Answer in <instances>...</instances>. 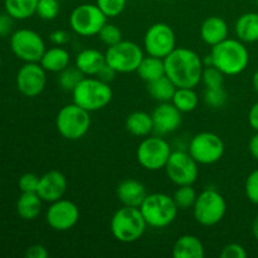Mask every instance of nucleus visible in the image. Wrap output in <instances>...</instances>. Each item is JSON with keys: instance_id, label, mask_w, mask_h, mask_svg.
Here are the masks:
<instances>
[{"instance_id": "1", "label": "nucleus", "mask_w": 258, "mask_h": 258, "mask_svg": "<svg viewBox=\"0 0 258 258\" xmlns=\"http://www.w3.org/2000/svg\"><path fill=\"white\" fill-rule=\"evenodd\" d=\"M165 76L176 87L196 88L202 82L204 62L193 49L176 47L164 58Z\"/></svg>"}, {"instance_id": "2", "label": "nucleus", "mask_w": 258, "mask_h": 258, "mask_svg": "<svg viewBox=\"0 0 258 258\" xmlns=\"http://www.w3.org/2000/svg\"><path fill=\"white\" fill-rule=\"evenodd\" d=\"M204 66H214L224 76H237L246 71L249 63V52L242 40L227 38L213 45L211 54L203 59Z\"/></svg>"}, {"instance_id": "3", "label": "nucleus", "mask_w": 258, "mask_h": 258, "mask_svg": "<svg viewBox=\"0 0 258 258\" xmlns=\"http://www.w3.org/2000/svg\"><path fill=\"white\" fill-rule=\"evenodd\" d=\"M112 88L97 77H83L72 91L73 102L88 112L105 108L112 100Z\"/></svg>"}, {"instance_id": "4", "label": "nucleus", "mask_w": 258, "mask_h": 258, "mask_svg": "<svg viewBox=\"0 0 258 258\" xmlns=\"http://www.w3.org/2000/svg\"><path fill=\"white\" fill-rule=\"evenodd\" d=\"M145 218L140 208L125 207L115 212L110 222V229L115 239L122 243H133L139 241L146 231Z\"/></svg>"}, {"instance_id": "5", "label": "nucleus", "mask_w": 258, "mask_h": 258, "mask_svg": "<svg viewBox=\"0 0 258 258\" xmlns=\"http://www.w3.org/2000/svg\"><path fill=\"white\" fill-rule=\"evenodd\" d=\"M140 211L148 226L165 228L175 221L179 209L173 197L165 193H153L146 196L140 206Z\"/></svg>"}, {"instance_id": "6", "label": "nucleus", "mask_w": 258, "mask_h": 258, "mask_svg": "<svg viewBox=\"0 0 258 258\" xmlns=\"http://www.w3.org/2000/svg\"><path fill=\"white\" fill-rule=\"evenodd\" d=\"M90 113L75 102L63 106L55 117V127L58 133L62 138L71 141L82 139L91 127Z\"/></svg>"}, {"instance_id": "7", "label": "nucleus", "mask_w": 258, "mask_h": 258, "mask_svg": "<svg viewBox=\"0 0 258 258\" xmlns=\"http://www.w3.org/2000/svg\"><path fill=\"white\" fill-rule=\"evenodd\" d=\"M227 203L224 197L216 189H206L198 194L193 207V216L199 224L212 227L218 224L226 216Z\"/></svg>"}, {"instance_id": "8", "label": "nucleus", "mask_w": 258, "mask_h": 258, "mask_svg": "<svg viewBox=\"0 0 258 258\" xmlns=\"http://www.w3.org/2000/svg\"><path fill=\"white\" fill-rule=\"evenodd\" d=\"M171 151L168 141L160 135L146 136L138 146L136 158L144 169L158 171L165 168Z\"/></svg>"}, {"instance_id": "9", "label": "nucleus", "mask_w": 258, "mask_h": 258, "mask_svg": "<svg viewBox=\"0 0 258 258\" xmlns=\"http://www.w3.org/2000/svg\"><path fill=\"white\" fill-rule=\"evenodd\" d=\"M108 18L97 7V4H81L72 10L70 15L71 29L81 37H93L100 33Z\"/></svg>"}, {"instance_id": "10", "label": "nucleus", "mask_w": 258, "mask_h": 258, "mask_svg": "<svg viewBox=\"0 0 258 258\" xmlns=\"http://www.w3.org/2000/svg\"><path fill=\"white\" fill-rule=\"evenodd\" d=\"M106 63L117 73L136 72L144 58L140 45L130 40H121L117 44L107 47L105 52Z\"/></svg>"}, {"instance_id": "11", "label": "nucleus", "mask_w": 258, "mask_h": 258, "mask_svg": "<svg viewBox=\"0 0 258 258\" xmlns=\"http://www.w3.org/2000/svg\"><path fill=\"white\" fill-rule=\"evenodd\" d=\"M13 53L23 62H40L45 52V43L37 32L27 28L15 30L10 37Z\"/></svg>"}, {"instance_id": "12", "label": "nucleus", "mask_w": 258, "mask_h": 258, "mask_svg": "<svg viewBox=\"0 0 258 258\" xmlns=\"http://www.w3.org/2000/svg\"><path fill=\"white\" fill-rule=\"evenodd\" d=\"M226 146L219 135L209 131L199 133L189 144L188 153L201 165H211L217 163L223 156Z\"/></svg>"}, {"instance_id": "13", "label": "nucleus", "mask_w": 258, "mask_h": 258, "mask_svg": "<svg viewBox=\"0 0 258 258\" xmlns=\"http://www.w3.org/2000/svg\"><path fill=\"white\" fill-rule=\"evenodd\" d=\"M198 165L188 151H173L164 169L175 185H193L199 175Z\"/></svg>"}, {"instance_id": "14", "label": "nucleus", "mask_w": 258, "mask_h": 258, "mask_svg": "<svg viewBox=\"0 0 258 258\" xmlns=\"http://www.w3.org/2000/svg\"><path fill=\"white\" fill-rule=\"evenodd\" d=\"M144 48L149 55L165 58L176 48V38L173 28L166 23L150 25L144 35Z\"/></svg>"}, {"instance_id": "15", "label": "nucleus", "mask_w": 258, "mask_h": 258, "mask_svg": "<svg viewBox=\"0 0 258 258\" xmlns=\"http://www.w3.org/2000/svg\"><path fill=\"white\" fill-rule=\"evenodd\" d=\"M45 221L53 231H70L80 221V208L75 202L60 198L49 203L45 213Z\"/></svg>"}, {"instance_id": "16", "label": "nucleus", "mask_w": 258, "mask_h": 258, "mask_svg": "<svg viewBox=\"0 0 258 258\" xmlns=\"http://www.w3.org/2000/svg\"><path fill=\"white\" fill-rule=\"evenodd\" d=\"M47 71L38 62L25 63L17 75V87L27 97H37L44 91L47 85Z\"/></svg>"}, {"instance_id": "17", "label": "nucleus", "mask_w": 258, "mask_h": 258, "mask_svg": "<svg viewBox=\"0 0 258 258\" xmlns=\"http://www.w3.org/2000/svg\"><path fill=\"white\" fill-rule=\"evenodd\" d=\"M151 116L156 135H168L178 130L181 125V112L171 102H160Z\"/></svg>"}, {"instance_id": "18", "label": "nucleus", "mask_w": 258, "mask_h": 258, "mask_svg": "<svg viewBox=\"0 0 258 258\" xmlns=\"http://www.w3.org/2000/svg\"><path fill=\"white\" fill-rule=\"evenodd\" d=\"M67 178L58 170H50L39 178L37 193L45 203H53L63 198L67 190Z\"/></svg>"}, {"instance_id": "19", "label": "nucleus", "mask_w": 258, "mask_h": 258, "mask_svg": "<svg viewBox=\"0 0 258 258\" xmlns=\"http://www.w3.org/2000/svg\"><path fill=\"white\" fill-rule=\"evenodd\" d=\"M116 196L122 206L140 208L148 196V191L145 185L136 179H125L120 181L116 188Z\"/></svg>"}, {"instance_id": "20", "label": "nucleus", "mask_w": 258, "mask_h": 258, "mask_svg": "<svg viewBox=\"0 0 258 258\" xmlns=\"http://www.w3.org/2000/svg\"><path fill=\"white\" fill-rule=\"evenodd\" d=\"M228 24L226 20L217 15H212L204 19L201 25V38L206 44L213 45L223 42L228 38Z\"/></svg>"}, {"instance_id": "21", "label": "nucleus", "mask_w": 258, "mask_h": 258, "mask_svg": "<svg viewBox=\"0 0 258 258\" xmlns=\"http://www.w3.org/2000/svg\"><path fill=\"white\" fill-rule=\"evenodd\" d=\"M106 64L105 53L95 48H87L81 50L75 60V66L87 77H95L101 68Z\"/></svg>"}, {"instance_id": "22", "label": "nucleus", "mask_w": 258, "mask_h": 258, "mask_svg": "<svg viewBox=\"0 0 258 258\" xmlns=\"http://www.w3.org/2000/svg\"><path fill=\"white\" fill-rule=\"evenodd\" d=\"M206 248L201 239L193 234H184L175 241L173 246L174 258H203Z\"/></svg>"}, {"instance_id": "23", "label": "nucleus", "mask_w": 258, "mask_h": 258, "mask_svg": "<svg viewBox=\"0 0 258 258\" xmlns=\"http://www.w3.org/2000/svg\"><path fill=\"white\" fill-rule=\"evenodd\" d=\"M39 63L47 72L59 73L70 66V52L60 45H55L49 49H45Z\"/></svg>"}, {"instance_id": "24", "label": "nucleus", "mask_w": 258, "mask_h": 258, "mask_svg": "<svg viewBox=\"0 0 258 258\" xmlns=\"http://www.w3.org/2000/svg\"><path fill=\"white\" fill-rule=\"evenodd\" d=\"M237 38L243 43L258 42V13L249 12L242 14L234 24Z\"/></svg>"}, {"instance_id": "25", "label": "nucleus", "mask_w": 258, "mask_h": 258, "mask_svg": "<svg viewBox=\"0 0 258 258\" xmlns=\"http://www.w3.org/2000/svg\"><path fill=\"white\" fill-rule=\"evenodd\" d=\"M125 127L131 135L146 138L154 131L153 116L145 111H135L127 116L125 121Z\"/></svg>"}, {"instance_id": "26", "label": "nucleus", "mask_w": 258, "mask_h": 258, "mask_svg": "<svg viewBox=\"0 0 258 258\" xmlns=\"http://www.w3.org/2000/svg\"><path fill=\"white\" fill-rule=\"evenodd\" d=\"M43 201L38 193H22L17 202V212L24 221H34L42 212Z\"/></svg>"}, {"instance_id": "27", "label": "nucleus", "mask_w": 258, "mask_h": 258, "mask_svg": "<svg viewBox=\"0 0 258 258\" xmlns=\"http://www.w3.org/2000/svg\"><path fill=\"white\" fill-rule=\"evenodd\" d=\"M136 73L139 77L146 83L151 82L154 80L165 76V63H164L163 58L153 57V55H144L143 60L139 64Z\"/></svg>"}, {"instance_id": "28", "label": "nucleus", "mask_w": 258, "mask_h": 258, "mask_svg": "<svg viewBox=\"0 0 258 258\" xmlns=\"http://www.w3.org/2000/svg\"><path fill=\"white\" fill-rule=\"evenodd\" d=\"M39 0H4L5 12L17 20H24L37 13Z\"/></svg>"}, {"instance_id": "29", "label": "nucleus", "mask_w": 258, "mask_h": 258, "mask_svg": "<svg viewBox=\"0 0 258 258\" xmlns=\"http://www.w3.org/2000/svg\"><path fill=\"white\" fill-rule=\"evenodd\" d=\"M176 86L166 76L148 83V92L158 102H171Z\"/></svg>"}, {"instance_id": "30", "label": "nucleus", "mask_w": 258, "mask_h": 258, "mask_svg": "<svg viewBox=\"0 0 258 258\" xmlns=\"http://www.w3.org/2000/svg\"><path fill=\"white\" fill-rule=\"evenodd\" d=\"M171 103L181 113H188L196 110L199 103V97L194 88L176 87L175 93L171 98Z\"/></svg>"}, {"instance_id": "31", "label": "nucleus", "mask_w": 258, "mask_h": 258, "mask_svg": "<svg viewBox=\"0 0 258 258\" xmlns=\"http://www.w3.org/2000/svg\"><path fill=\"white\" fill-rule=\"evenodd\" d=\"M198 194L194 190L193 185H180L174 193L173 199L179 211H188V209H193Z\"/></svg>"}, {"instance_id": "32", "label": "nucleus", "mask_w": 258, "mask_h": 258, "mask_svg": "<svg viewBox=\"0 0 258 258\" xmlns=\"http://www.w3.org/2000/svg\"><path fill=\"white\" fill-rule=\"evenodd\" d=\"M86 77L77 67H71L68 66L66 70H63L62 72H59L58 76V83H59L60 88L68 92H72L76 88V86L82 81V78Z\"/></svg>"}, {"instance_id": "33", "label": "nucleus", "mask_w": 258, "mask_h": 258, "mask_svg": "<svg viewBox=\"0 0 258 258\" xmlns=\"http://www.w3.org/2000/svg\"><path fill=\"white\" fill-rule=\"evenodd\" d=\"M202 83L206 88H219L224 85V73L214 66H204Z\"/></svg>"}, {"instance_id": "34", "label": "nucleus", "mask_w": 258, "mask_h": 258, "mask_svg": "<svg viewBox=\"0 0 258 258\" xmlns=\"http://www.w3.org/2000/svg\"><path fill=\"white\" fill-rule=\"evenodd\" d=\"M59 2L58 0H39L35 14L43 20H54L59 14Z\"/></svg>"}, {"instance_id": "35", "label": "nucleus", "mask_w": 258, "mask_h": 258, "mask_svg": "<svg viewBox=\"0 0 258 258\" xmlns=\"http://www.w3.org/2000/svg\"><path fill=\"white\" fill-rule=\"evenodd\" d=\"M97 35L101 42L107 47L117 44L118 42L122 40V33H121L120 28L116 27L115 24H111V23H106Z\"/></svg>"}, {"instance_id": "36", "label": "nucleus", "mask_w": 258, "mask_h": 258, "mask_svg": "<svg viewBox=\"0 0 258 258\" xmlns=\"http://www.w3.org/2000/svg\"><path fill=\"white\" fill-rule=\"evenodd\" d=\"M227 92L223 87L206 88L204 92V102L208 107L222 108L227 102Z\"/></svg>"}, {"instance_id": "37", "label": "nucleus", "mask_w": 258, "mask_h": 258, "mask_svg": "<svg viewBox=\"0 0 258 258\" xmlns=\"http://www.w3.org/2000/svg\"><path fill=\"white\" fill-rule=\"evenodd\" d=\"M127 0H96L97 7L107 18L118 17L125 10Z\"/></svg>"}, {"instance_id": "38", "label": "nucleus", "mask_w": 258, "mask_h": 258, "mask_svg": "<svg viewBox=\"0 0 258 258\" xmlns=\"http://www.w3.org/2000/svg\"><path fill=\"white\" fill-rule=\"evenodd\" d=\"M244 193L252 204L258 206V169L247 176L246 183H244Z\"/></svg>"}, {"instance_id": "39", "label": "nucleus", "mask_w": 258, "mask_h": 258, "mask_svg": "<svg viewBox=\"0 0 258 258\" xmlns=\"http://www.w3.org/2000/svg\"><path fill=\"white\" fill-rule=\"evenodd\" d=\"M40 176L35 175L33 173H25L20 176L18 185L22 193H37L38 185H39Z\"/></svg>"}, {"instance_id": "40", "label": "nucleus", "mask_w": 258, "mask_h": 258, "mask_svg": "<svg viewBox=\"0 0 258 258\" xmlns=\"http://www.w3.org/2000/svg\"><path fill=\"white\" fill-rule=\"evenodd\" d=\"M222 258H246L247 251L239 243H229L223 247L221 252Z\"/></svg>"}, {"instance_id": "41", "label": "nucleus", "mask_w": 258, "mask_h": 258, "mask_svg": "<svg viewBox=\"0 0 258 258\" xmlns=\"http://www.w3.org/2000/svg\"><path fill=\"white\" fill-rule=\"evenodd\" d=\"M49 39L54 45H60V47H63V45H66L71 40V35L70 33L66 32V30L57 29L54 30V32L50 33Z\"/></svg>"}, {"instance_id": "42", "label": "nucleus", "mask_w": 258, "mask_h": 258, "mask_svg": "<svg viewBox=\"0 0 258 258\" xmlns=\"http://www.w3.org/2000/svg\"><path fill=\"white\" fill-rule=\"evenodd\" d=\"M116 75H117V72H116V71L113 70L111 66H108L107 63H106V64L103 66L102 68H101L100 72L97 73V76H95V77L100 78V80L103 81V82L110 83V82H112L113 80H115Z\"/></svg>"}, {"instance_id": "43", "label": "nucleus", "mask_w": 258, "mask_h": 258, "mask_svg": "<svg viewBox=\"0 0 258 258\" xmlns=\"http://www.w3.org/2000/svg\"><path fill=\"white\" fill-rule=\"evenodd\" d=\"M25 256L28 258H47L48 251L42 244H33L25 252Z\"/></svg>"}, {"instance_id": "44", "label": "nucleus", "mask_w": 258, "mask_h": 258, "mask_svg": "<svg viewBox=\"0 0 258 258\" xmlns=\"http://www.w3.org/2000/svg\"><path fill=\"white\" fill-rule=\"evenodd\" d=\"M13 18L5 12V14H0V37H5L12 32Z\"/></svg>"}, {"instance_id": "45", "label": "nucleus", "mask_w": 258, "mask_h": 258, "mask_svg": "<svg viewBox=\"0 0 258 258\" xmlns=\"http://www.w3.org/2000/svg\"><path fill=\"white\" fill-rule=\"evenodd\" d=\"M248 122L254 131H258V101L249 108Z\"/></svg>"}, {"instance_id": "46", "label": "nucleus", "mask_w": 258, "mask_h": 258, "mask_svg": "<svg viewBox=\"0 0 258 258\" xmlns=\"http://www.w3.org/2000/svg\"><path fill=\"white\" fill-rule=\"evenodd\" d=\"M248 149L252 158L258 161V131H256V134H254V135L251 138V140H249Z\"/></svg>"}, {"instance_id": "47", "label": "nucleus", "mask_w": 258, "mask_h": 258, "mask_svg": "<svg viewBox=\"0 0 258 258\" xmlns=\"http://www.w3.org/2000/svg\"><path fill=\"white\" fill-rule=\"evenodd\" d=\"M252 233H253L254 238L258 241V216L254 218L253 224H252Z\"/></svg>"}, {"instance_id": "48", "label": "nucleus", "mask_w": 258, "mask_h": 258, "mask_svg": "<svg viewBox=\"0 0 258 258\" xmlns=\"http://www.w3.org/2000/svg\"><path fill=\"white\" fill-rule=\"evenodd\" d=\"M252 86H253L254 91L258 95V70L253 73V77H252Z\"/></svg>"}, {"instance_id": "49", "label": "nucleus", "mask_w": 258, "mask_h": 258, "mask_svg": "<svg viewBox=\"0 0 258 258\" xmlns=\"http://www.w3.org/2000/svg\"><path fill=\"white\" fill-rule=\"evenodd\" d=\"M256 5H257V8H258V0H256Z\"/></svg>"}, {"instance_id": "50", "label": "nucleus", "mask_w": 258, "mask_h": 258, "mask_svg": "<svg viewBox=\"0 0 258 258\" xmlns=\"http://www.w3.org/2000/svg\"><path fill=\"white\" fill-rule=\"evenodd\" d=\"M0 66H2V58H0Z\"/></svg>"}]
</instances>
